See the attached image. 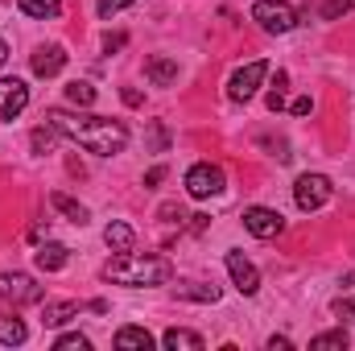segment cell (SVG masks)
I'll use <instances>...</instances> for the list:
<instances>
[{
	"label": "cell",
	"instance_id": "1",
	"mask_svg": "<svg viewBox=\"0 0 355 351\" xmlns=\"http://www.w3.org/2000/svg\"><path fill=\"white\" fill-rule=\"evenodd\" d=\"M46 120L75 145H83L95 157H116L128 145V128L112 116H83V112H67V108H50Z\"/></svg>",
	"mask_w": 355,
	"mask_h": 351
},
{
	"label": "cell",
	"instance_id": "2",
	"mask_svg": "<svg viewBox=\"0 0 355 351\" xmlns=\"http://www.w3.org/2000/svg\"><path fill=\"white\" fill-rule=\"evenodd\" d=\"M174 277V264L166 257H141V252H116L112 261L103 264V281L141 289V285H166Z\"/></svg>",
	"mask_w": 355,
	"mask_h": 351
},
{
	"label": "cell",
	"instance_id": "3",
	"mask_svg": "<svg viewBox=\"0 0 355 351\" xmlns=\"http://www.w3.org/2000/svg\"><path fill=\"white\" fill-rule=\"evenodd\" d=\"M252 21L265 29V33H289L297 25V8L285 4V0H257L252 4Z\"/></svg>",
	"mask_w": 355,
	"mask_h": 351
},
{
	"label": "cell",
	"instance_id": "4",
	"mask_svg": "<svg viewBox=\"0 0 355 351\" xmlns=\"http://www.w3.org/2000/svg\"><path fill=\"white\" fill-rule=\"evenodd\" d=\"M0 298L12 306H37V302H46V289L29 273H0Z\"/></svg>",
	"mask_w": 355,
	"mask_h": 351
},
{
	"label": "cell",
	"instance_id": "5",
	"mask_svg": "<svg viewBox=\"0 0 355 351\" xmlns=\"http://www.w3.org/2000/svg\"><path fill=\"white\" fill-rule=\"evenodd\" d=\"M331 194H335V182H331L327 174H302L297 178V186H293V198H297L302 211H318V207H327Z\"/></svg>",
	"mask_w": 355,
	"mask_h": 351
},
{
	"label": "cell",
	"instance_id": "6",
	"mask_svg": "<svg viewBox=\"0 0 355 351\" xmlns=\"http://www.w3.org/2000/svg\"><path fill=\"white\" fill-rule=\"evenodd\" d=\"M223 186H227V178H223L219 166H211V162H194V166L186 170V190H190V198L223 194Z\"/></svg>",
	"mask_w": 355,
	"mask_h": 351
},
{
	"label": "cell",
	"instance_id": "7",
	"mask_svg": "<svg viewBox=\"0 0 355 351\" xmlns=\"http://www.w3.org/2000/svg\"><path fill=\"white\" fill-rule=\"evenodd\" d=\"M265 75H268V62H265V58H257V62L240 67V71L227 79V95H232L236 103H248V99L257 95V87L265 83Z\"/></svg>",
	"mask_w": 355,
	"mask_h": 351
},
{
	"label": "cell",
	"instance_id": "8",
	"mask_svg": "<svg viewBox=\"0 0 355 351\" xmlns=\"http://www.w3.org/2000/svg\"><path fill=\"white\" fill-rule=\"evenodd\" d=\"M244 228H248L257 240H277V236L285 232V219H281V211H272V207H248V211H244Z\"/></svg>",
	"mask_w": 355,
	"mask_h": 351
},
{
	"label": "cell",
	"instance_id": "9",
	"mask_svg": "<svg viewBox=\"0 0 355 351\" xmlns=\"http://www.w3.org/2000/svg\"><path fill=\"white\" fill-rule=\"evenodd\" d=\"M223 261H227V273H232V281H236V289H240L244 298H252V293L261 289V273H257V264L248 261L244 252H236V248H232Z\"/></svg>",
	"mask_w": 355,
	"mask_h": 351
},
{
	"label": "cell",
	"instance_id": "10",
	"mask_svg": "<svg viewBox=\"0 0 355 351\" xmlns=\"http://www.w3.org/2000/svg\"><path fill=\"white\" fill-rule=\"evenodd\" d=\"M25 108H29L25 79H0V120H17Z\"/></svg>",
	"mask_w": 355,
	"mask_h": 351
},
{
	"label": "cell",
	"instance_id": "11",
	"mask_svg": "<svg viewBox=\"0 0 355 351\" xmlns=\"http://www.w3.org/2000/svg\"><path fill=\"white\" fill-rule=\"evenodd\" d=\"M62 67H67V50H62V46H42V50L33 54V75H37V79H54Z\"/></svg>",
	"mask_w": 355,
	"mask_h": 351
},
{
	"label": "cell",
	"instance_id": "12",
	"mask_svg": "<svg viewBox=\"0 0 355 351\" xmlns=\"http://www.w3.org/2000/svg\"><path fill=\"white\" fill-rule=\"evenodd\" d=\"M33 261H37V268H42V273H58V268H67V261H71V248H67V244L46 240V244L33 252Z\"/></svg>",
	"mask_w": 355,
	"mask_h": 351
},
{
	"label": "cell",
	"instance_id": "13",
	"mask_svg": "<svg viewBox=\"0 0 355 351\" xmlns=\"http://www.w3.org/2000/svg\"><path fill=\"white\" fill-rule=\"evenodd\" d=\"M145 75H149L153 87H170V83H178V62L166 58V54H153V58L145 62Z\"/></svg>",
	"mask_w": 355,
	"mask_h": 351
},
{
	"label": "cell",
	"instance_id": "14",
	"mask_svg": "<svg viewBox=\"0 0 355 351\" xmlns=\"http://www.w3.org/2000/svg\"><path fill=\"white\" fill-rule=\"evenodd\" d=\"M132 240H137V236H132V228H128V223H120V219H112V223L103 228V244H107L112 252H132Z\"/></svg>",
	"mask_w": 355,
	"mask_h": 351
},
{
	"label": "cell",
	"instance_id": "15",
	"mask_svg": "<svg viewBox=\"0 0 355 351\" xmlns=\"http://www.w3.org/2000/svg\"><path fill=\"white\" fill-rule=\"evenodd\" d=\"M116 348L120 351H149L153 348V335L145 327H120L116 331Z\"/></svg>",
	"mask_w": 355,
	"mask_h": 351
},
{
	"label": "cell",
	"instance_id": "16",
	"mask_svg": "<svg viewBox=\"0 0 355 351\" xmlns=\"http://www.w3.org/2000/svg\"><path fill=\"white\" fill-rule=\"evenodd\" d=\"M162 343L170 351H202V335H194V331H186V327H170L166 335H162Z\"/></svg>",
	"mask_w": 355,
	"mask_h": 351
},
{
	"label": "cell",
	"instance_id": "17",
	"mask_svg": "<svg viewBox=\"0 0 355 351\" xmlns=\"http://www.w3.org/2000/svg\"><path fill=\"white\" fill-rule=\"evenodd\" d=\"M50 207H54V211H62V215H67L71 223H79V228L91 219L87 207H83V203H75V198H71V194H62V190H54V194H50Z\"/></svg>",
	"mask_w": 355,
	"mask_h": 351
},
{
	"label": "cell",
	"instance_id": "18",
	"mask_svg": "<svg viewBox=\"0 0 355 351\" xmlns=\"http://www.w3.org/2000/svg\"><path fill=\"white\" fill-rule=\"evenodd\" d=\"M25 339H29L25 323H21L17 314H0V343H4V348H21Z\"/></svg>",
	"mask_w": 355,
	"mask_h": 351
},
{
	"label": "cell",
	"instance_id": "19",
	"mask_svg": "<svg viewBox=\"0 0 355 351\" xmlns=\"http://www.w3.org/2000/svg\"><path fill=\"white\" fill-rule=\"evenodd\" d=\"M75 314H79V302H46L42 323H46V327H62V323H71Z\"/></svg>",
	"mask_w": 355,
	"mask_h": 351
},
{
	"label": "cell",
	"instance_id": "20",
	"mask_svg": "<svg viewBox=\"0 0 355 351\" xmlns=\"http://www.w3.org/2000/svg\"><path fill=\"white\" fill-rule=\"evenodd\" d=\"M178 298H190V302H219V285L190 281V285H178Z\"/></svg>",
	"mask_w": 355,
	"mask_h": 351
},
{
	"label": "cell",
	"instance_id": "21",
	"mask_svg": "<svg viewBox=\"0 0 355 351\" xmlns=\"http://www.w3.org/2000/svg\"><path fill=\"white\" fill-rule=\"evenodd\" d=\"M17 4H21V12H25V17H37V21L58 17V8H62V0H17Z\"/></svg>",
	"mask_w": 355,
	"mask_h": 351
},
{
	"label": "cell",
	"instance_id": "22",
	"mask_svg": "<svg viewBox=\"0 0 355 351\" xmlns=\"http://www.w3.org/2000/svg\"><path fill=\"white\" fill-rule=\"evenodd\" d=\"M67 103H75V108H91V103H95V87L83 83V79L67 83Z\"/></svg>",
	"mask_w": 355,
	"mask_h": 351
},
{
	"label": "cell",
	"instance_id": "23",
	"mask_svg": "<svg viewBox=\"0 0 355 351\" xmlns=\"http://www.w3.org/2000/svg\"><path fill=\"white\" fill-rule=\"evenodd\" d=\"M331 348H347V331H322V335H314L310 339V351H331Z\"/></svg>",
	"mask_w": 355,
	"mask_h": 351
},
{
	"label": "cell",
	"instance_id": "24",
	"mask_svg": "<svg viewBox=\"0 0 355 351\" xmlns=\"http://www.w3.org/2000/svg\"><path fill=\"white\" fill-rule=\"evenodd\" d=\"M58 137H62V132L46 120V128H33V149H37V153H46V149H54V145H58Z\"/></svg>",
	"mask_w": 355,
	"mask_h": 351
},
{
	"label": "cell",
	"instance_id": "25",
	"mask_svg": "<svg viewBox=\"0 0 355 351\" xmlns=\"http://www.w3.org/2000/svg\"><path fill=\"white\" fill-rule=\"evenodd\" d=\"M54 351H91V339L79 335V331H75V335H58V339H54Z\"/></svg>",
	"mask_w": 355,
	"mask_h": 351
},
{
	"label": "cell",
	"instance_id": "26",
	"mask_svg": "<svg viewBox=\"0 0 355 351\" xmlns=\"http://www.w3.org/2000/svg\"><path fill=\"white\" fill-rule=\"evenodd\" d=\"M355 8V0H327L318 12H322V21H339V17H347Z\"/></svg>",
	"mask_w": 355,
	"mask_h": 351
},
{
	"label": "cell",
	"instance_id": "27",
	"mask_svg": "<svg viewBox=\"0 0 355 351\" xmlns=\"http://www.w3.org/2000/svg\"><path fill=\"white\" fill-rule=\"evenodd\" d=\"M149 145H153V153H166V149H170V132H166V124H162V120H153V124H149Z\"/></svg>",
	"mask_w": 355,
	"mask_h": 351
},
{
	"label": "cell",
	"instance_id": "28",
	"mask_svg": "<svg viewBox=\"0 0 355 351\" xmlns=\"http://www.w3.org/2000/svg\"><path fill=\"white\" fill-rule=\"evenodd\" d=\"M128 4H132V0H99L95 8H99V17H103V21H112V17H116L120 8H128Z\"/></svg>",
	"mask_w": 355,
	"mask_h": 351
},
{
	"label": "cell",
	"instance_id": "29",
	"mask_svg": "<svg viewBox=\"0 0 355 351\" xmlns=\"http://www.w3.org/2000/svg\"><path fill=\"white\" fill-rule=\"evenodd\" d=\"M289 108H293V116H310V112H314V99H310V95H302V99H293Z\"/></svg>",
	"mask_w": 355,
	"mask_h": 351
},
{
	"label": "cell",
	"instance_id": "30",
	"mask_svg": "<svg viewBox=\"0 0 355 351\" xmlns=\"http://www.w3.org/2000/svg\"><path fill=\"white\" fill-rule=\"evenodd\" d=\"M335 310H339L347 323H355V298H339V302H335Z\"/></svg>",
	"mask_w": 355,
	"mask_h": 351
},
{
	"label": "cell",
	"instance_id": "31",
	"mask_svg": "<svg viewBox=\"0 0 355 351\" xmlns=\"http://www.w3.org/2000/svg\"><path fill=\"white\" fill-rule=\"evenodd\" d=\"M124 42H128V37H124V33H107V37H103V50H107V54H112V50H120V46H124Z\"/></svg>",
	"mask_w": 355,
	"mask_h": 351
},
{
	"label": "cell",
	"instance_id": "32",
	"mask_svg": "<svg viewBox=\"0 0 355 351\" xmlns=\"http://www.w3.org/2000/svg\"><path fill=\"white\" fill-rule=\"evenodd\" d=\"M162 178H166V166H153V170H149V174H145V186H157V182H162Z\"/></svg>",
	"mask_w": 355,
	"mask_h": 351
},
{
	"label": "cell",
	"instance_id": "33",
	"mask_svg": "<svg viewBox=\"0 0 355 351\" xmlns=\"http://www.w3.org/2000/svg\"><path fill=\"white\" fill-rule=\"evenodd\" d=\"M289 348H293V343H289L285 335H272V339H268V351H289Z\"/></svg>",
	"mask_w": 355,
	"mask_h": 351
},
{
	"label": "cell",
	"instance_id": "34",
	"mask_svg": "<svg viewBox=\"0 0 355 351\" xmlns=\"http://www.w3.org/2000/svg\"><path fill=\"white\" fill-rule=\"evenodd\" d=\"M124 103H128V108H141V91L128 87V91H124Z\"/></svg>",
	"mask_w": 355,
	"mask_h": 351
},
{
	"label": "cell",
	"instance_id": "35",
	"mask_svg": "<svg viewBox=\"0 0 355 351\" xmlns=\"http://www.w3.org/2000/svg\"><path fill=\"white\" fill-rule=\"evenodd\" d=\"M4 62H8V46L0 42V67H4Z\"/></svg>",
	"mask_w": 355,
	"mask_h": 351
}]
</instances>
